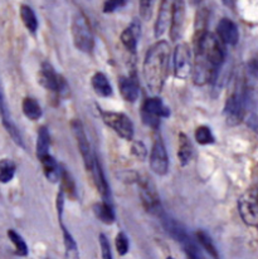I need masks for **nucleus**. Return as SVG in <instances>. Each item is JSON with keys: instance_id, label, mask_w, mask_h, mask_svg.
<instances>
[{"instance_id": "12", "label": "nucleus", "mask_w": 258, "mask_h": 259, "mask_svg": "<svg viewBox=\"0 0 258 259\" xmlns=\"http://www.w3.org/2000/svg\"><path fill=\"white\" fill-rule=\"evenodd\" d=\"M92 178H94L95 185H96L97 190H99L100 195L102 196L103 203H107L112 205V193H111L110 185H108V181L106 180L105 172L101 166V162H100L97 155L94 154V164H92Z\"/></svg>"}, {"instance_id": "30", "label": "nucleus", "mask_w": 258, "mask_h": 259, "mask_svg": "<svg viewBox=\"0 0 258 259\" xmlns=\"http://www.w3.org/2000/svg\"><path fill=\"white\" fill-rule=\"evenodd\" d=\"M195 140L199 145L202 146H205V145H211L216 142V139H214V135L211 132V130L208 127V126L202 125L199 127H197L194 132Z\"/></svg>"}, {"instance_id": "28", "label": "nucleus", "mask_w": 258, "mask_h": 259, "mask_svg": "<svg viewBox=\"0 0 258 259\" xmlns=\"http://www.w3.org/2000/svg\"><path fill=\"white\" fill-rule=\"evenodd\" d=\"M15 171H17V165L10 159L0 160V183L8 184L13 180Z\"/></svg>"}, {"instance_id": "36", "label": "nucleus", "mask_w": 258, "mask_h": 259, "mask_svg": "<svg viewBox=\"0 0 258 259\" xmlns=\"http://www.w3.org/2000/svg\"><path fill=\"white\" fill-rule=\"evenodd\" d=\"M64 200H66V196H64V194L62 193V190L59 189L58 195H57V199H56V209H57V214H58L59 222H63Z\"/></svg>"}, {"instance_id": "6", "label": "nucleus", "mask_w": 258, "mask_h": 259, "mask_svg": "<svg viewBox=\"0 0 258 259\" xmlns=\"http://www.w3.org/2000/svg\"><path fill=\"white\" fill-rule=\"evenodd\" d=\"M257 188L252 186L246 193L239 196L237 201L239 215L246 225L256 228L258 225V203H257Z\"/></svg>"}, {"instance_id": "14", "label": "nucleus", "mask_w": 258, "mask_h": 259, "mask_svg": "<svg viewBox=\"0 0 258 259\" xmlns=\"http://www.w3.org/2000/svg\"><path fill=\"white\" fill-rule=\"evenodd\" d=\"M217 38L219 42L226 46H236L239 40L238 27L233 20L228 18H222L217 25Z\"/></svg>"}, {"instance_id": "5", "label": "nucleus", "mask_w": 258, "mask_h": 259, "mask_svg": "<svg viewBox=\"0 0 258 259\" xmlns=\"http://www.w3.org/2000/svg\"><path fill=\"white\" fill-rule=\"evenodd\" d=\"M141 120L149 127L157 130L160 126V121L164 117H169L170 110L167 106L164 105L159 96L149 97L144 101L141 106Z\"/></svg>"}, {"instance_id": "21", "label": "nucleus", "mask_w": 258, "mask_h": 259, "mask_svg": "<svg viewBox=\"0 0 258 259\" xmlns=\"http://www.w3.org/2000/svg\"><path fill=\"white\" fill-rule=\"evenodd\" d=\"M62 228V233H63V243H64V250H66V259H79L78 245H77L76 240L72 237L69 230L67 229L63 222H59Z\"/></svg>"}, {"instance_id": "2", "label": "nucleus", "mask_w": 258, "mask_h": 259, "mask_svg": "<svg viewBox=\"0 0 258 259\" xmlns=\"http://www.w3.org/2000/svg\"><path fill=\"white\" fill-rule=\"evenodd\" d=\"M170 48L166 40H159L146 52L143 64L144 77L149 91L155 96L162 91L169 72Z\"/></svg>"}, {"instance_id": "31", "label": "nucleus", "mask_w": 258, "mask_h": 259, "mask_svg": "<svg viewBox=\"0 0 258 259\" xmlns=\"http://www.w3.org/2000/svg\"><path fill=\"white\" fill-rule=\"evenodd\" d=\"M115 245H116V250H117L118 255L123 257V255L127 254L128 249H130V243H128L127 235H126L123 232L118 233V234L116 235Z\"/></svg>"}, {"instance_id": "20", "label": "nucleus", "mask_w": 258, "mask_h": 259, "mask_svg": "<svg viewBox=\"0 0 258 259\" xmlns=\"http://www.w3.org/2000/svg\"><path fill=\"white\" fill-rule=\"evenodd\" d=\"M91 86L94 88L95 93L100 97H111L113 93L112 86L108 81L107 76L102 72H96L91 78Z\"/></svg>"}, {"instance_id": "18", "label": "nucleus", "mask_w": 258, "mask_h": 259, "mask_svg": "<svg viewBox=\"0 0 258 259\" xmlns=\"http://www.w3.org/2000/svg\"><path fill=\"white\" fill-rule=\"evenodd\" d=\"M193 145L190 141L189 137L184 134V132H180L179 136H178V159L182 166H187L193 159Z\"/></svg>"}, {"instance_id": "29", "label": "nucleus", "mask_w": 258, "mask_h": 259, "mask_svg": "<svg viewBox=\"0 0 258 259\" xmlns=\"http://www.w3.org/2000/svg\"><path fill=\"white\" fill-rule=\"evenodd\" d=\"M8 237H9L10 242H12L13 245L15 247L17 254L20 255V257H27L29 250H28V245L27 243H25V240L23 239L22 235L18 232H15V230L9 229L8 230Z\"/></svg>"}, {"instance_id": "26", "label": "nucleus", "mask_w": 258, "mask_h": 259, "mask_svg": "<svg viewBox=\"0 0 258 259\" xmlns=\"http://www.w3.org/2000/svg\"><path fill=\"white\" fill-rule=\"evenodd\" d=\"M20 18L24 24V27L29 30L32 34H35L38 30V18L35 15L34 10L27 4H23L20 7Z\"/></svg>"}, {"instance_id": "25", "label": "nucleus", "mask_w": 258, "mask_h": 259, "mask_svg": "<svg viewBox=\"0 0 258 259\" xmlns=\"http://www.w3.org/2000/svg\"><path fill=\"white\" fill-rule=\"evenodd\" d=\"M51 146V135L47 126H40L38 128V140H37V156L42 159L46 155L50 154Z\"/></svg>"}, {"instance_id": "37", "label": "nucleus", "mask_w": 258, "mask_h": 259, "mask_svg": "<svg viewBox=\"0 0 258 259\" xmlns=\"http://www.w3.org/2000/svg\"><path fill=\"white\" fill-rule=\"evenodd\" d=\"M187 255H188V259H197L194 255H190V254H187Z\"/></svg>"}, {"instance_id": "19", "label": "nucleus", "mask_w": 258, "mask_h": 259, "mask_svg": "<svg viewBox=\"0 0 258 259\" xmlns=\"http://www.w3.org/2000/svg\"><path fill=\"white\" fill-rule=\"evenodd\" d=\"M42 164L43 172H45L46 179L52 184H56L59 181V175H61V166L57 162V160L52 156L51 154L46 155L45 157L39 160Z\"/></svg>"}, {"instance_id": "24", "label": "nucleus", "mask_w": 258, "mask_h": 259, "mask_svg": "<svg viewBox=\"0 0 258 259\" xmlns=\"http://www.w3.org/2000/svg\"><path fill=\"white\" fill-rule=\"evenodd\" d=\"M59 180H61V190L64 194V196H68L71 199H76L77 196V189L76 183H74L73 178L69 174L68 170L64 166H61V175H59Z\"/></svg>"}, {"instance_id": "1", "label": "nucleus", "mask_w": 258, "mask_h": 259, "mask_svg": "<svg viewBox=\"0 0 258 259\" xmlns=\"http://www.w3.org/2000/svg\"><path fill=\"white\" fill-rule=\"evenodd\" d=\"M195 62L193 67V82L197 86L213 83L218 78L219 69L226 61L223 44L213 33L194 35Z\"/></svg>"}, {"instance_id": "34", "label": "nucleus", "mask_w": 258, "mask_h": 259, "mask_svg": "<svg viewBox=\"0 0 258 259\" xmlns=\"http://www.w3.org/2000/svg\"><path fill=\"white\" fill-rule=\"evenodd\" d=\"M139 12H140V17L144 20H150L151 15H153V2H148V0L140 2Z\"/></svg>"}, {"instance_id": "7", "label": "nucleus", "mask_w": 258, "mask_h": 259, "mask_svg": "<svg viewBox=\"0 0 258 259\" xmlns=\"http://www.w3.org/2000/svg\"><path fill=\"white\" fill-rule=\"evenodd\" d=\"M101 117L105 125L116 132L121 139L131 141L134 139L135 128L131 118L122 112H112V111H101Z\"/></svg>"}, {"instance_id": "32", "label": "nucleus", "mask_w": 258, "mask_h": 259, "mask_svg": "<svg viewBox=\"0 0 258 259\" xmlns=\"http://www.w3.org/2000/svg\"><path fill=\"white\" fill-rule=\"evenodd\" d=\"M131 154H133L136 159L140 160V161H145L146 157H148V150H146V146L144 145V142H134L133 147H131Z\"/></svg>"}, {"instance_id": "11", "label": "nucleus", "mask_w": 258, "mask_h": 259, "mask_svg": "<svg viewBox=\"0 0 258 259\" xmlns=\"http://www.w3.org/2000/svg\"><path fill=\"white\" fill-rule=\"evenodd\" d=\"M150 169L159 176H165L169 171V155L161 137H156L150 152Z\"/></svg>"}, {"instance_id": "3", "label": "nucleus", "mask_w": 258, "mask_h": 259, "mask_svg": "<svg viewBox=\"0 0 258 259\" xmlns=\"http://www.w3.org/2000/svg\"><path fill=\"white\" fill-rule=\"evenodd\" d=\"M72 39L73 44L79 52L86 54H91L95 48V37L92 28L90 25L89 19L82 13L74 14L72 20Z\"/></svg>"}, {"instance_id": "9", "label": "nucleus", "mask_w": 258, "mask_h": 259, "mask_svg": "<svg viewBox=\"0 0 258 259\" xmlns=\"http://www.w3.org/2000/svg\"><path fill=\"white\" fill-rule=\"evenodd\" d=\"M71 130L77 142L79 152H81L84 167H86V170L91 171L92 164H94V152H92L91 145H90L89 137H87L86 131H84L82 121L79 118H73L71 121Z\"/></svg>"}, {"instance_id": "13", "label": "nucleus", "mask_w": 258, "mask_h": 259, "mask_svg": "<svg viewBox=\"0 0 258 259\" xmlns=\"http://www.w3.org/2000/svg\"><path fill=\"white\" fill-rule=\"evenodd\" d=\"M185 20V3H171V22H170V38L173 42H178L183 34Z\"/></svg>"}, {"instance_id": "23", "label": "nucleus", "mask_w": 258, "mask_h": 259, "mask_svg": "<svg viewBox=\"0 0 258 259\" xmlns=\"http://www.w3.org/2000/svg\"><path fill=\"white\" fill-rule=\"evenodd\" d=\"M92 209H94L95 217H96L100 222H102L103 224L110 225L115 222V210H113V205H111V204L101 201V203L95 204Z\"/></svg>"}, {"instance_id": "22", "label": "nucleus", "mask_w": 258, "mask_h": 259, "mask_svg": "<svg viewBox=\"0 0 258 259\" xmlns=\"http://www.w3.org/2000/svg\"><path fill=\"white\" fill-rule=\"evenodd\" d=\"M22 110L25 117L29 118V120L32 121L39 120L43 115V111L39 102L33 97H25L24 100H23Z\"/></svg>"}, {"instance_id": "4", "label": "nucleus", "mask_w": 258, "mask_h": 259, "mask_svg": "<svg viewBox=\"0 0 258 259\" xmlns=\"http://www.w3.org/2000/svg\"><path fill=\"white\" fill-rule=\"evenodd\" d=\"M38 82L45 90L56 95V97H68V82L61 74L57 73L56 69L48 62H45L40 66L39 72H38Z\"/></svg>"}, {"instance_id": "33", "label": "nucleus", "mask_w": 258, "mask_h": 259, "mask_svg": "<svg viewBox=\"0 0 258 259\" xmlns=\"http://www.w3.org/2000/svg\"><path fill=\"white\" fill-rule=\"evenodd\" d=\"M126 5H127V2H125V0H110V2L103 3L102 12L108 14V13L116 12V10L121 9V8L126 7Z\"/></svg>"}, {"instance_id": "15", "label": "nucleus", "mask_w": 258, "mask_h": 259, "mask_svg": "<svg viewBox=\"0 0 258 259\" xmlns=\"http://www.w3.org/2000/svg\"><path fill=\"white\" fill-rule=\"evenodd\" d=\"M141 34V24L139 19H134L127 28L122 30L121 33V42H122L123 47L130 52L131 54H135L138 51V43L140 39Z\"/></svg>"}, {"instance_id": "35", "label": "nucleus", "mask_w": 258, "mask_h": 259, "mask_svg": "<svg viewBox=\"0 0 258 259\" xmlns=\"http://www.w3.org/2000/svg\"><path fill=\"white\" fill-rule=\"evenodd\" d=\"M100 247H101L102 259H113L112 252H111L110 242L105 234H100Z\"/></svg>"}, {"instance_id": "17", "label": "nucleus", "mask_w": 258, "mask_h": 259, "mask_svg": "<svg viewBox=\"0 0 258 259\" xmlns=\"http://www.w3.org/2000/svg\"><path fill=\"white\" fill-rule=\"evenodd\" d=\"M171 22V3L165 0L160 5L159 13H157L156 22L154 25V35L155 37H161L166 32L167 27Z\"/></svg>"}, {"instance_id": "16", "label": "nucleus", "mask_w": 258, "mask_h": 259, "mask_svg": "<svg viewBox=\"0 0 258 259\" xmlns=\"http://www.w3.org/2000/svg\"><path fill=\"white\" fill-rule=\"evenodd\" d=\"M118 88H120V93L125 101L130 103L138 101L139 95H140V87H139V81L135 74L121 77L118 79Z\"/></svg>"}, {"instance_id": "27", "label": "nucleus", "mask_w": 258, "mask_h": 259, "mask_svg": "<svg viewBox=\"0 0 258 259\" xmlns=\"http://www.w3.org/2000/svg\"><path fill=\"white\" fill-rule=\"evenodd\" d=\"M195 237H197L198 243L202 245L203 249L208 253L209 257L211 259H221L219 258L218 250H217L216 245H214L213 239H211L210 235H209L208 233H205L204 230H198V232L195 233Z\"/></svg>"}, {"instance_id": "10", "label": "nucleus", "mask_w": 258, "mask_h": 259, "mask_svg": "<svg viewBox=\"0 0 258 259\" xmlns=\"http://www.w3.org/2000/svg\"><path fill=\"white\" fill-rule=\"evenodd\" d=\"M193 64L190 48L187 43H179L174 49V74L177 78L185 79L192 74Z\"/></svg>"}, {"instance_id": "8", "label": "nucleus", "mask_w": 258, "mask_h": 259, "mask_svg": "<svg viewBox=\"0 0 258 259\" xmlns=\"http://www.w3.org/2000/svg\"><path fill=\"white\" fill-rule=\"evenodd\" d=\"M139 188H140V196L143 205L148 213L155 217H161L165 213L160 201L159 193L156 191L154 183L149 178H138Z\"/></svg>"}]
</instances>
